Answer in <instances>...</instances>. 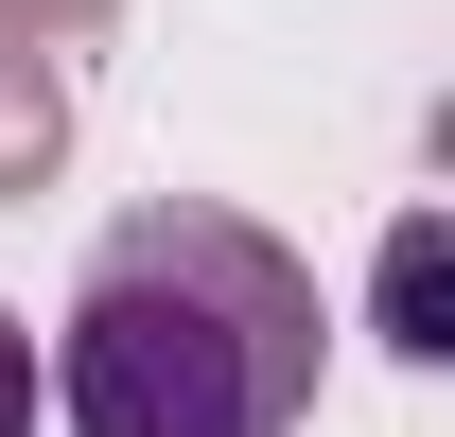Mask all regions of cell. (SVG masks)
<instances>
[{
  "mask_svg": "<svg viewBox=\"0 0 455 437\" xmlns=\"http://www.w3.org/2000/svg\"><path fill=\"white\" fill-rule=\"evenodd\" d=\"M70 437H281L315 402V263L245 211H140L70 298L53 350Z\"/></svg>",
  "mask_w": 455,
  "mask_h": 437,
  "instance_id": "obj_1",
  "label": "cell"
},
{
  "mask_svg": "<svg viewBox=\"0 0 455 437\" xmlns=\"http://www.w3.org/2000/svg\"><path fill=\"white\" fill-rule=\"evenodd\" d=\"M386 350H403V368H438V350H455V227H438V211L386 227Z\"/></svg>",
  "mask_w": 455,
  "mask_h": 437,
  "instance_id": "obj_2",
  "label": "cell"
},
{
  "mask_svg": "<svg viewBox=\"0 0 455 437\" xmlns=\"http://www.w3.org/2000/svg\"><path fill=\"white\" fill-rule=\"evenodd\" d=\"M53 158H70V88H53V53L0 18V193H36Z\"/></svg>",
  "mask_w": 455,
  "mask_h": 437,
  "instance_id": "obj_3",
  "label": "cell"
},
{
  "mask_svg": "<svg viewBox=\"0 0 455 437\" xmlns=\"http://www.w3.org/2000/svg\"><path fill=\"white\" fill-rule=\"evenodd\" d=\"M18 420H36V332L0 315V437H18Z\"/></svg>",
  "mask_w": 455,
  "mask_h": 437,
  "instance_id": "obj_4",
  "label": "cell"
},
{
  "mask_svg": "<svg viewBox=\"0 0 455 437\" xmlns=\"http://www.w3.org/2000/svg\"><path fill=\"white\" fill-rule=\"evenodd\" d=\"M0 18H36V36H53V18H106V0H0Z\"/></svg>",
  "mask_w": 455,
  "mask_h": 437,
  "instance_id": "obj_5",
  "label": "cell"
}]
</instances>
